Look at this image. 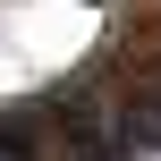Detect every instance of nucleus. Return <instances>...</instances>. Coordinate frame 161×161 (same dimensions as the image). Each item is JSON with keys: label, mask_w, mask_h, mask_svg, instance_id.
<instances>
[{"label": "nucleus", "mask_w": 161, "mask_h": 161, "mask_svg": "<svg viewBox=\"0 0 161 161\" xmlns=\"http://www.w3.org/2000/svg\"><path fill=\"white\" fill-rule=\"evenodd\" d=\"M119 136H127V144H161V93H127Z\"/></svg>", "instance_id": "obj_1"}]
</instances>
